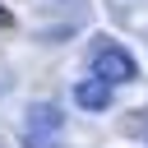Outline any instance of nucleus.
<instances>
[{"label": "nucleus", "mask_w": 148, "mask_h": 148, "mask_svg": "<svg viewBox=\"0 0 148 148\" xmlns=\"http://www.w3.org/2000/svg\"><path fill=\"white\" fill-rule=\"evenodd\" d=\"M88 65H92V74L106 79V83H134V74H139L134 56H130L120 42H97L92 56H88Z\"/></svg>", "instance_id": "1"}, {"label": "nucleus", "mask_w": 148, "mask_h": 148, "mask_svg": "<svg viewBox=\"0 0 148 148\" xmlns=\"http://www.w3.org/2000/svg\"><path fill=\"white\" fill-rule=\"evenodd\" d=\"M69 92H74V106H79V111H106V106H111V83L97 79V74L79 79Z\"/></svg>", "instance_id": "2"}, {"label": "nucleus", "mask_w": 148, "mask_h": 148, "mask_svg": "<svg viewBox=\"0 0 148 148\" xmlns=\"http://www.w3.org/2000/svg\"><path fill=\"white\" fill-rule=\"evenodd\" d=\"M60 106L56 102H32L28 106V130H46V134H60Z\"/></svg>", "instance_id": "3"}, {"label": "nucleus", "mask_w": 148, "mask_h": 148, "mask_svg": "<svg viewBox=\"0 0 148 148\" xmlns=\"http://www.w3.org/2000/svg\"><path fill=\"white\" fill-rule=\"evenodd\" d=\"M23 148H56V134H46V130H28V134H23Z\"/></svg>", "instance_id": "4"}, {"label": "nucleus", "mask_w": 148, "mask_h": 148, "mask_svg": "<svg viewBox=\"0 0 148 148\" xmlns=\"http://www.w3.org/2000/svg\"><path fill=\"white\" fill-rule=\"evenodd\" d=\"M0 28H9V9L5 5H0Z\"/></svg>", "instance_id": "5"}]
</instances>
